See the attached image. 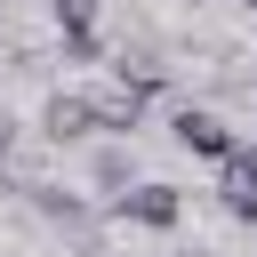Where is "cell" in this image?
Segmentation results:
<instances>
[{
	"mask_svg": "<svg viewBox=\"0 0 257 257\" xmlns=\"http://www.w3.org/2000/svg\"><path fill=\"white\" fill-rule=\"evenodd\" d=\"M249 8H257V0H249Z\"/></svg>",
	"mask_w": 257,
	"mask_h": 257,
	"instance_id": "9",
	"label": "cell"
},
{
	"mask_svg": "<svg viewBox=\"0 0 257 257\" xmlns=\"http://www.w3.org/2000/svg\"><path fill=\"white\" fill-rule=\"evenodd\" d=\"M8 153H16V120L0 112V161H8Z\"/></svg>",
	"mask_w": 257,
	"mask_h": 257,
	"instance_id": "8",
	"label": "cell"
},
{
	"mask_svg": "<svg viewBox=\"0 0 257 257\" xmlns=\"http://www.w3.org/2000/svg\"><path fill=\"white\" fill-rule=\"evenodd\" d=\"M40 137H48V145H88V137H96V96H88V88H56V96L40 104Z\"/></svg>",
	"mask_w": 257,
	"mask_h": 257,
	"instance_id": "3",
	"label": "cell"
},
{
	"mask_svg": "<svg viewBox=\"0 0 257 257\" xmlns=\"http://www.w3.org/2000/svg\"><path fill=\"white\" fill-rule=\"evenodd\" d=\"M96 8L104 0H48V16H56V32H64L72 56H96Z\"/></svg>",
	"mask_w": 257,
	"mask_h": 257,
	"instance_id": "6",
	"label": "cell"
},
{
	"mask_svg": "<svg viewBox=\"0 0 257 257\" xmlns=\"http://www.w3.org/2000/svg\"><path fill=\"white\" fill-rule=\"evenodd\" d=\"M88 96H96V137H128V128L145 120V96H153V88H137L128 72H112V80L88 88Z\"/></svg>",
	"mask_w": 257,
	"mask_h": 257,
	"instance_id": "5",
	"label": "cell"
},
{
	"mask_svg": "<svg viewBox=\"0 0 257 257\" xmlns=\"http://www.w3.org/2000/svg\"><path fill=\"white\" fill-rule=\"evenodd\" d=\"M169 137H177L193 161H225V153H241L233 120H225V112H209V104H177V112H169Z\"/></svg>",
	"mask_w": 257,
	"mask_h": 257,
	"instance_id": "1",
	"label": "cell"
},
{
	"mask_svg": "<svg viewBox=\"0 0 257 257\" xmlns=\"http://www.w3.org/2000/svg\"><path fill=\"white\" fill-rule=\"evenodd\" d=\"M217 201H225L233 225H257V145H241V153L217 161Z\"/></svg>",
	"mask_w": 257,
	"mask_h": 257,
	"instance_id": "4",
	"label": "cell"
},
{
	"mask_svg": "<svg viewBox=\"0 0 257 257\" xmlns=\"http://www.w3.org/2000/svg\"><path fill=\"white\" fill-rule=\"evenodd\" d=\"M104 209H112V225H145V233H169V225L185 217L177 185H128V193H112Z\"/></svg>",
	"mask_w": 257,
	"mask_h": 257,
	"instance_id": "2",
	"label": "cell"
},
{
	"mask_svg": "<svg viewBox=\"0 0 257 257\" xmlns=\"http://www.w3.org/2000/svg\"><path fill=\"white\" fill-rule=\"evenodd\" d=\"M88 177H96V193H128V153H120V145H104V153L88 161Z\"/></svg>",
	"mask_w": 257,
	"mask_h": 257,
	"instance_id": "7",
	"label": "cell"
}]
</instances>
